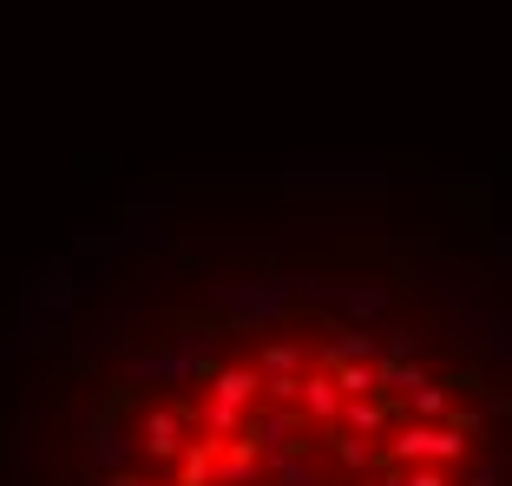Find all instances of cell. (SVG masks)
I'll use <instances>...</instances> for the list:
<instances>
[{"instance_id":"6da1fadb","label":"cell","mask_w":512,"mask_h":486,"mask_svg":"<svg viewBox=\"0 0 512 486\" xmlns=\"http://www.w3.org/2000/svg\"><path fill=\"white\" fill-rule=\"evenodd\" d=\"M217 309L230 322H270L289 309V276H263V283H224L217 289Z\"/></svg>"},{"instance_id":"7a4b0ae2","label":"cell","mask_w":512,"mask_h":486,"mask_svg":"<svg viewBox=\"0 0 512 486\" xmlns=\"http://www.w3.org/2000/svg\"><path fill=\"white\" fill-rule=\"evenodd\" d=\"M184 441H191V414L184 408H151L138 421V454H151V460H178Z\"/></svg>"},{"instance_id":"3957f363","label":"cell","mask_w":512,"mask_h":486,"mask_svg":"<svg viewBox=\"0 0 512 486\" xmlns=\"http://www.w3.org/2000/svg\"><path fill=\"white\" fill-rule=\"evenodd\" d=\"M342 381H335V368L322 362L316 375H296V414L302 421H342Z\"/></svg>"},{"instance_id":"277c9868","label":"cell","mask_w":512,"mask_h":486,"mask_svg":"<svg viewBox=\"0 0 512 486\" xmlns=\"http://www.w3.org/2000/svg\"><path fill=\"white\" fill-rule=\"evenodd\" d=\"M132 434L125 427H112V421H92V473H119V467H132Z\"/></svg>"},{"instance_id":"5b68a950","label":"cell","mask_w":512,"mask_h":486,"mask_svg":"<svg viewBox=\"0 0 512 486\" xmlns=\"http://www.w3.org/2000/svg\"><path fill=\"white\" fill-rule=\"evenodd\" d=\"M401 408L414 414V421H447V414H453V388H434V381H421V388H414Z\"/></svg>"},{"instance_id":"8992f818","label":"cell","mask_w":512,"mask_h":486,"mask_svg":"<svg viewBox=\"0 0 512 486\" xmlns=\"http://www.w3.org/2000/svg\"><path fill=\"white\" fill-rule=\"evenodd\" d=\"M302 362H309V349H296V342H270V349L256 355L263 381H270V375H302Z\"/></svg>"},{"instance_id":"52a82bcc","label":"cell","mask_w":512,"mask_h":486,"mask_svg":"<svg viewBox=\"0 0 512 486\" xmlns=\"http://www.w3.org/2000/svg\"><path fill=\"white\" fill-rule=\"evenodd\" d=\"M335 381H342V395H381L375 362H335Z\"/></svg>"}]
</instances>
